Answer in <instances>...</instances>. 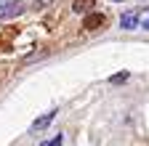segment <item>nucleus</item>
I'll return each instance as SVG.
<instances>
[{"label": "nucleus", "instance_id": "4", "mask_svg": "<svg viewBox=\"0 0 149 146\" xmlns=\"http://www.w3.org/2000/svg\"><path fill=\"white\" fill-rule=\"evenodd\" d=\"M104 13H96V11H91L88 16H85V21H83V27L85 29H99V27H104Z\"/></svg>", "mask_w": 149, "mask_h": 146}, {"label": "nucleus", "instance_id": "3", "mask_svg": "<svg viewBox=\"0 0 149 146\" xmlns=\"http://www.w3.org/2000/svg\"><path fill=\"white\" fill-rule=\"evenodd\" d=\"M120 27H123V29H136V27H141V16L133 13V11H125V13L120 16Z\"/></svg>", "mask_w": 149, "mask_h": 146}, {"label": "nucleus", "instance_id": "6", "mask_svg": "<svg viewBox=\"0 0 149 146\" xmlns=\"http://www.w3.org/2000/svg\"><path fill=\"white\" fill-rule=\"evenodd\" d=\"M128 77H130L128 72H117V75L109 77V82H112V85H120V82H128Z\"/></svg>", "mask_w": 149, "mask_h": 146}, {"label": "nucleus", "instance_id": "10", "mask_svg": "<svg viewBox=\"0 0 149 146\" xmlns=\"http://www.w3.org/2000/svg\"><path fill=\"white\" fill-rule=\"evenodd\" d=\"M112 3H123V0H112Z\"/></svg>", "mask_w": 149, "mask_h": 146}, {"label": "nucleus", "instance_id": "8", "mask_svg": "<svg viewBox=\"0 0 149 146\" xmlns=\"http://www.w3.org/2000/svg\"><path fill=\"white\" fill-rule=\"evenodd\" d=\"M37 11H43V8H48V6H53V0H35V3H32Z\"/></svg>", "mask_w": 149, "mask_h": 146}, {"label": "nucleus", "instance_id": "1", "mask_svg": "<svg viewBox=\"0 0 149 146\" xmlns=\"http://www.w3.org/2000/svg\"><path fill=\"white\" fill-rule=\"evenodd\" d=\"M24 11L22 0H0V19H11V16H19Z\"/></svg>", "mask_w": 149, "mask_h": 146}, {"label": "nucleus", "instance_id": "7", "mask_svg": "<svg viewBox=\"0 0 149 146\" xmlns=\"http://www.w3.org/2000/svg\"><path fill=\"white\" fill-rule=\"evenodd\" d=\"M40 146H61V133H56L53 138H48V141H43Z\"/></svg>", "mask_w": 149, "mask_h": 146}, {"label": "nucleus", "instance_id": "2", "mask_svg": "<svg viewBox=\"0 0 149 146\" xmlns=\"http://www.w3.org/2000/svg\"><path fill=\"white\" fill-rule=\"evenodd\" d=\"M53 117H56V109H51V112L40 114V117H37V120L32 122V127H29V130H32V133H40V130H45V127L53 122Z\"/></svg>", "mask_w": 149, "mask_h": 146}, {"label": "nucleus", "instance_id": "9", "mask_svg": "<svg viewBox=\"0 0 149 146\" xmlns=\"http://www.w3.org/2000/svg\"><path fill=\"white\" fill-rule=\"evenodd\" d=\"M139 16H141V27L149 29V11H144V13H139Z\"/></svg>", "mask_w": 149, "mask_h": 146}, {"label": "nucleus", "instance_id": "5", "mask_svg": "<svg viewBox=\"0 0 149 146\" xmlns=\"http://www.w3.org/2000/svg\"><path fill=\"white\" fill-rule=\"evenodd\" d=\"M93 6H96V0H74V3H72V11L88 16V13L93 11Z\"/></svg>", "mask_w": 149, "mask_h": 146}]
</instances>
